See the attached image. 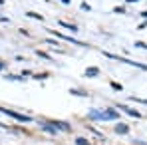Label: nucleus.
<instances>
[{"label": "nucleus", "mask_w": 147, "mask_h": 145, "mask_svg": "<svg viewBox=\"0 0 147 145\" xmlns=\"http://www.w3.org/2000/svg\"><path fill=\"white\" fill-rule=\"evenodd\" d=\"M0 113H4V115H8L16 121H32V117H28L24 113H18V111H12V109H6V107H0Z\"/></svg>", "instance_id": "obj_1"}, {"label": "nucleus", "mask_w": 147, "mask_h": 145, "mask_svg": "<svg viewBox=\"0 0 147 145\" xmlns=\"http://www.w3.org/2000/svg\"><path fill=\"white\" fill-rule=\"evenodd\" d=\"M103 117H105V121L117 119V117H119V113H117L115 109H103Z\"/></svg>", "instance_id": "obj_3"}, {"label": "nucleus", "mask_w": 147, "mask_h": 145, "mask_svg": "<svg viewBox=\"0 0 147 145\" xmlns=\"http://www.w3.org/2000/svg\"><path fill=\"white\" fill-rule=\"evenodd\" d=\"M0 4H4V0H0Z\"/></svg>", "instance_id": "obj_15"}, {"label": "nucleus", "mask_w": 147, "mask_h": 145, "mask_svg": "<svg viewBox=\"0 0 147 145\" xmlns=\"http://www.w3.org/2000/svg\"><path fill=\"white\" fill-rule=\"evenodd\" d=\"M131 101H139V103H145V105H147V99H137V97H131Z\"/></svg>", "instance_id": "obj_12"}, {"label": "nucleus", "mask_w": 147, "mask_h": 145, "mask_svg": "<svg viewBox=\"0 0 147 145\" xmlns=\"http://www.w3.org/2000/svg\"><path fill=\"white\" fill-rule=\"evenodd\" d=\"M76 145H90V141H86L84 137H78L76 139Z\"/></svg>", "instance_id": "obj_8"}, {"label": "nucleus", "mask_w": 147, "mask_h": 145, "mask_svg": "<svg viewBox=\"0 0 147 145\" xmlns=\"http://www.w3.org/2000/svg\"><path fill=\"white\" fill-rule=\"evenodd\" d=\"M28 16H30V18H36V20H42V16L36 14V12H28Z\"/></svg>", "instance_id": "obj_11"}, {"label": "nucleus", "mask_w": 147, "mask_h": 145, "mask_svg": "<svg viewBox=\"0 0 147 145\" xmlns=\"http://www.w3.org/2000/svg\"><path fill=\"white\" fill-rule=\"evenodd\" d=\"M111 88H113V90H117V92H121V84H117V82H111Z\"/></svg>", "instance_id": "obj_9"}, {"label": "nucleus", "mask_w": 147, "mask_h": 145, "mask_svg": "<svg viewBox=\"0 0 147 145\" xmlns=\"http://www.w3.org/2000/svg\"><path fill=\"white\" fill-rule=\"evenodd\" d=\"M60 24L64 26V28H70V30H72V32H76V30H78V28H76V26H72V24H68V22H60Z\"/></svg>", "instance_id": "obj_10"}, {"label": "nucleus", "mask_w": 147, "mask_h": 145, "mask_svg": "<svg viewBox=\"0 0 147 145\" xmlns=\"http://www.w3.org/2000/svg\"><path fill=\"white\" fill-rule=\"evenodd\" d=\"M86 76H90V78L98 76V68H88V70H86Z\"/></svg>", "instance_id": "obj_7"}, {"label": "nucleus", "mask_w": 147, "mask_h": 145, "mask_svg": "<svg viewBox=\"0 0 147 145\" xmlns=\"http://www.w3.org/2000/svg\"><path fill=\"white\" fill-rule=\"evenodd\" d=\"M0 70H4V66H2V64H0Z\"/></svg>", "instance_id": "obj_14"}, {"label": "nucleus", "mask_w": 147, "mask_h": 145, "mask_svg": "<svg viewBox=\"0 0 147 145\" xmlns=\"http://www.w3.org/2000/svg\"><path fill=\"white\" fill-rule=\"evenodd\" d=\"M115 133H119V135H125V133H129V127H127L125 123H117V125H115Z\"/></svg>", "instance_id": "obj_6"}, {"label": "nucleus", "mask_w": 147, "mask_h": 145, "mask_svg": "<svg viewBox=\"0 0 147 145\" xmlns=\"http://www.w3.org/2000/svg\"><path fill=\"white\" fill-rule=\"evenodd\" d=\"M48 123H52L56 129H62V131H72V127H70V123H66V121H54V119H50Z\"/></svg>", "instance_id": "obj_2"}, {"label": "nucleus", "mask_w": 147, "mask_h": 145, "mask_svg": "<svg viewBox=\"0 0 147 145\" xmlns=\"http://www.w3.org/2000/svg\"><path fill=\"white\" fill-rule=\"evenodd\" d=\"M117 107H119V109H123V111H125L127 115H133V117H141V113H137L135 109H131V107H127V105H117Z\"/></svg>", "instance_id": "obj_4"}, {"label": "nucleus", "mask_w": 147, "mask_h": 145, "mask_svg": "<svg viewBox=\"0 0 147 145\" xmlns=\"http://www.w3.org/2000/svg\"><path fill=\"white\" fill-rule=\"evenodd\" d=\"M62 2H64V4H68V2H70V0H62Z\"/></svg>", "instance_id": "obj_13"}, {"label": "nucleus", "mask_w": 147, "mask_h": 145, "mask_svg": "<svg viewBox=\"0 0 147 145\" xmlns=\"http://www.w3.org/2000/svg\"><path fill=\"white\" fill-rule=\"evenodd\" d=\"M42 127H44V131H48L50 135H56V133H58V129H56L52 123H48V121H44V123H42Z\"/></svg>", "instance_id": "obj_5"}]
</instances>
